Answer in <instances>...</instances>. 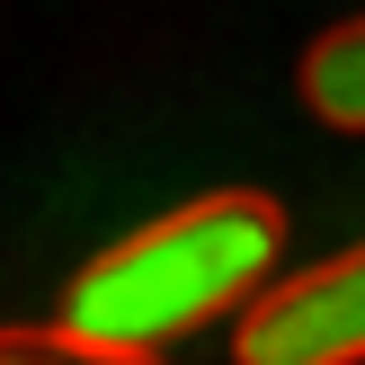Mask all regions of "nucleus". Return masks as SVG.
<instances>
[{
  "instance_id": "nucleus-1",
  "label": "nucleus",
  "mask_w": 365,
  "mask_h": 365,
  "mask_svg": "<svg viewBox=\"0 0 365 365\" xmlns=\"http://www.w3.org/2000/svg\"><path fill=\"white\" fill-rule=\"evenodd\" d=\"M277 267H285V205L259 187H214V196H187L178 214H160V223L107 241L71 277L63 330L160 356L170 339L205 330V321L250 312L277 285Z\"/></svg>"
},
{
  "instance_id": "nucleus-2",
  "label": "nucleus",
  "mask_w": 365,
  "mask_h": 365,
  "mask_svg": "<svg viewBox=\"0 0 365 365\" xmlns=\"http://www.w3.org/2000/svg\"><path fill=\"white\" fill-rule=\"evenodd\" d=\"M232 365H365V241L267 285L232 330Z\"/></svg>"
},
{
  "instance_id": "nucleus-3",
  "label": "nucleus",
  "mask_w": 365,
  "mask_h": 365,
  "mask_svg": "<svg viewBox=\"0 0 365 365\" xmlns=\"http://www.w3.org/2000/svg\"><path fill=\"white\" fill-rule=\"evenodd\" d=\"M294 89L330 134H365V18H339L330 36H312Z\"/></svg>"
},
{
  "instance_id": "nucleus-4",
  "label": "nucleus",
  "mask_w": 365,
  "mask_h": 365,
  "mask_svg": "<svg viewBox=\"0 0 365 365\" xmlns=\"http://www.w3.org/2000/svg\"><path fill=\"white\" fill-rule=\"evenodd\" d=\"M0 365H170V356H143V348H107V339H81V330H27L9 321L0 330Z\"/></svg>"
}]
</instances>
